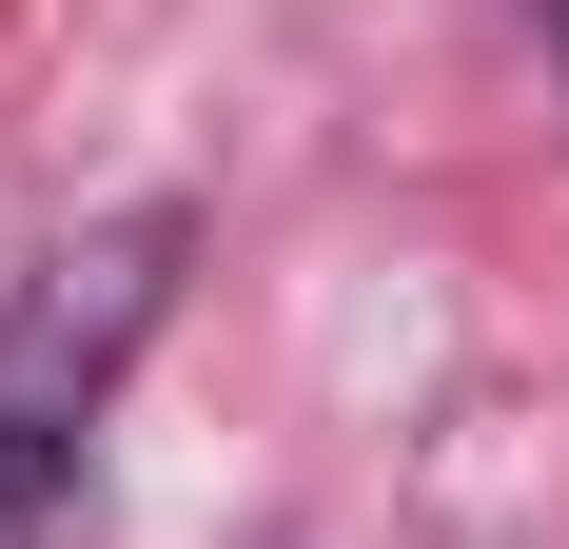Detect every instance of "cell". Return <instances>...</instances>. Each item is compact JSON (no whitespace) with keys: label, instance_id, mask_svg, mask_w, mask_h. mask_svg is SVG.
Returning a JSON list of instances; mask_svg holds the SVG:
<instances>
[{"label":"cell","instance_id":"cell-1","mask_svg":"<svg viewBox=\"0 0 569 549\" xmlns=\"http://www.w3.org/2000/svg\"><path fill=\"white\" fill-rule=\"evenodd\" d=\"M158 256H177V217H118L99 256H59L20 315H0V392H40V412H79V392L118 373V333L158 315Z\"/></svg>","mask_w":569,"mask_h":549},{"label":"cell","instance_id":"cell-2","mask_svg":"<svg viewBox=\"0 0 569 549\" xmlns=\"http://www.w3.org/2000/svg\"><path fill=\"white\" fill-rule=\"evenodd\" d=\"M59 510H79V412H40V392H0V549H40Z\"/></svg>","mask_w":569,"mask_h":549}]
</instances>
